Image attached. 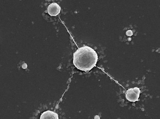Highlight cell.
Wrapping results in <instances>:
<instances>
[{"mask_svg": "<svg viewBox=\"0 0 160 119\" xmlns=\"http://www.w3.org/2000/svg\"><path fill=\"white\" fill-rule=\"evenodd\" d=\"M48 13L51 16H56L59 14L61 7L56 3H52L48 6Z\"/></svg>", "mask_w": 160, "mask_h": 119, "instance_id": "3", "label": "cell"}, {"mask_svg": "<svg viewBox=\"0 0 160 119\" xmlns=\"http://www.w3.org/2000/svg\"><path fill=\"white\" fill-rule=\"evenodd\" d=\"M140 93L141 91L139 88L135 87L134 88L129 89L126 93V98L130 102H135L138 101Z\"/></svg>", "mask_w": 160, "mask_h": 119, "instance_id": "2", "label": "cell"}, {"mask_svg": "<svg viewBox=\"0 0 160 119\" xmlns=\"http://www.w3.org/2000/svg\"><path fill=\"white\" fill-rule=\"evenodd\" d=\"M73 56V63L75 67L86 72L90 71L95 67L98 60L96 51L86 46L78 48Z\"/></svg>", "mask_w": 160, "mask_h": 119, "instance_id": "1", "label": "cell"}, {"mask_svg": "<svg viewBox=\"0 0 160 119\" xmlns=\"http://www.w3.org/2000/svg\"><path fill=\"white\" fill-rule=\"evenodd\" d=\"M58 119V115L57 113L50 110L47 111L41 115L40 119Z\"/></svg>", "mask_w": 160, "mask_h": 119, "instance_id": "4", "label": "cell"}, {"mask_svg": "<svg viewBox=\"0 0 160 119\" xmlns=\"http://www.w3.org/2000/svg\"><path fill=\"white\" fill-rule=\"evenodd\" d=\"M126 34L128 36H131L133 35V33H132V30H130L127 31Z\"/></svg>", "mask_w": 160, "mask_h": 119, "instance_id": "5", "label": "cell"}]
</instances>
